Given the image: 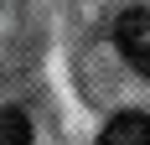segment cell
<instances>
[{"label": "cell", "instance_id": "1", "mask_svg": "<svg viewBox=\"0 0 150 145\" xmlns=\"http://www.w3.org/2000/svg\"><path fill=\"white\" fill-rule=\"evenodd\" d=\"M114 47H119V57L135 72L150 78V5H129L114 21Z\"/></svg>", "mask_w": 150, "mask_h": 145}, {"label": "cell", "instance_id": "2", "mask_svg": "<svg viewBox=\"0 0 150 145\" xmlns=\"http://www.w3.org/2000/svg\"><path fill=\"white\" fill-rule=\"evenodd\" d=\"M98 145H150V114H140V109L114 114L98 135Z\"/></svg>", "mask_w": 150, "mask_h": 145}, {"label": "cell", "instance_id": "3", "mask_svg": "<svg viewBox=\"0 0 150 145\" xmlns=\"http://www.w3.org/2000/svg\"><path fill=\"white\" fill-rule=\"evenodd\" d=\"M0 145H31V114L26 109H0Z\"/></svg>", "mask_w": 150, "mask_h": 145}]
</instances>
